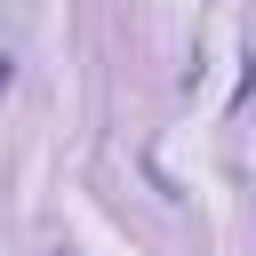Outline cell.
Here are the masks:
<instances>
[{"instance_id":"6da1fadb","label":"cell","mask_w":256,"mask_h":256,"mask_svg":"<svg viewBox=\"0 0 256 256\" xmlns=\"http://www.w3.org/2000/svg\"><path fill=\"white\" fill-rule=\"evenodd\" d=\"M8 80H16V72H8V48H0V88H8Z\"/></svg>"}]
</instances>
